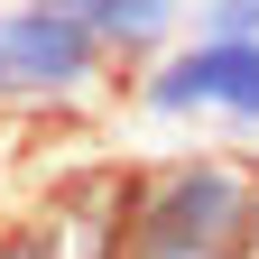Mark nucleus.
<instances>
[{
	"mask_svg": "<svg viewBox=\"0 0 259 259\" xmlns=\"http://www.w3.org/2000/svg\"><path fill=\"white\" fill-rule=\"evenodd\" d=\"M28 213V120L0 111V222Z\"/></svg>",
	"mask_w": 259,
	"mask_h": 259,
	"instance_id": "obj_5",
	"label": "nucleus"
},
{
	"mask_svg": "<svg viewBox=\"0 0 259 259\" xmlns=\"http://www.w3.org/2000/svg\"><path fill=\"white\" fill-rule=\"evenodd\" d=\"M120 259H259V157L241 148L130 157Z\"/></svg>",
	"mask_w": 259,
	"mask_h": 259,
	"instance_id": "obj_1",
	"label": "nucleus"
},
{
	"mask_svg": "<svg viewBox=\"0 0 259 259\" xmlns=\"http://www.w3.org/2000/svg\"><path fill=\"white\" fill-rule=\"evenodd\" d=\"M120 93V56L83 0H0V111L10 120H74Z\"/></svg>",
	"mask_w": 259,
	"mask_h": 259,
	"instance_id": "obj_2",
	"label": "nucleus"
},
{
	"mask_svg": "<svg viewBox=\"0 0 259 259\" xmlns=\"http://www.w3.org/2000/svg\"><path fill=\"white\" fill-rule=\"evenodd\" d=\"M185 37H259V0H194Z\"/></svg>",
	"mask_w": 259,
	"mask_h": 259,
	"instance_id": "obj_6",
	"label": "nucleus"
},
{
	"mask_svg": "<svg viewBox=\"0 0 259 259\" xmlns=\"http://www.w3.org/2000/svg\"><path fill=\"white\" fill-rule=\"evenodd\" d=\"M185 10H194V0H83V19L102 28V47L120 56V74L148 65V56H167L185 37Z\"/></svg>",
	"mask_w": 259,
	"mask_h": 259,
	"instance_id": "obj_4",
	"label": "nucleus"
},
{
	"mask_svg": "<svg viewBox=\"0 0 259 259\" xmlns=\"http://www.w3.org/2000/svg\"><path fill=\"white\" fill-rule=\"evenodd\" d=\"M120 102L157 120V130H232V139H259V37H176L167 56L130 65Z\"/></svg>",
	"mask_w": 259,
	"mask_h": 259,
	"instance_id": "obj_3",
	"label": "nucleus"
},
{
	"mask_svg": "<svg viewBox=\"0 0 259 259\" xmlns=\"http://www.w3.org/2000/svg\"><path fill=\"white\" fill-rule=\"evenodd\" d=\"M0 259H56V241L37 232V213H10V222H0Z\"/></svg>",
	"mask_w": 259,
	"mask_h": 259,
	"instance_id": "obj_7",
	"label": "nucleus"
}]
</instances>
